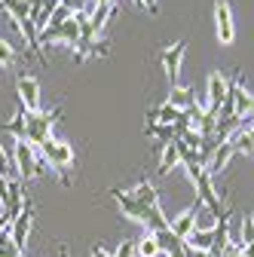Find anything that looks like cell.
I'll use <instances>...</instances> for the list:
<instances>
[{
  "label": "cell",
  "instance_id": "obj_29",
  "mask_svg": "<svg viewBox=\"0 0 254 257\" xmlns=\"http://www.w3.org/2000/svg\"><path fill=\"white\" fill-rule=\"evenodd\" d=\"M89 4H92V0H61V7H68V10H71L74 16H77V13H83V10H86Z\"/></svg>",
  "mask_w": 254,
  "mask_h": 257
},
{
  "label": "cell",
  "instance_id": "obj_24",
  "mask_svg": "<svg viewBox=\"0 0 254 257\" xmlns=\"http://www.w3.org/2000/svg\"><path fill=\"white\" fill-rule=\"evenodd\" d=\"M13 64H19V52L7 40H0V68H13Z\"/></svg>",
  "mask_w": 254,
  "mask_h": 257
},
{
  "label": "cell",
  "instance_id": "obj_15",
  "mask_svg": "<svg viewBox=\"0 0 254 257\" xmlns=\"http://www.w3.org/2000/svg\"><path fill=\"white\" fill-rule=\"evenodd\" d=\"M19 31H22V37L28 40V49H31V55H34L40 64H46V58H43V49H40V31H37V25L28 19V22H22V25H19Z\"/></svg>",
  "mask_w": 254,
  "mask_h": 257
},
{
  "label": "cell",
  "instance_id": "obj_13",
  "mask_svg": "<svg viewBox=\"0 0 254 257\" xmlns=\"http://www.w3.org/2000/svg\"><path fill=\"white\" fill-rule=\"evenodd\" d=\"M166 104H172V107H178V110H190V107L196 104V89H193V86H172Z\"/></svg>",
  "mask_w": 254,
  "mask_h": 257
},
{
  "label": "cell",
  "instance_id": "obj_27",
  "mask_svg": "<svg viewBox=\"0 0 254 257\" xmlns=\"http://www.w3.org/2000/svg\"><path fill=\"white\" fill-rule=\"evenodd\" d=\"M68 19H74V13H71L68 7H58V10L52 13V19H49V25H65ZM49 25H46V28H49Z\"/></svg>",
  "mask_w": 254,
  "mask_h": 257
},
{
  "label": "cell",
  "instance_id": "obj_14",
  "mask_svg": "<svg viewBox=\"0 0 254 257\" xmlns=\"http://www.w3.org/2000/svg\"><path fill=\"white\" fill-rule=\"evenodd\" d=\"M233 156H236V153H233V144H230V141H227V144H220V147L214 150V156L208 159L205 175H211V178H214V175H220V172L230 166V159H233Z\"/></svg>",
  "mask_w": 254,
  "mask_h": 257
},
{
  "label": "cell",
  "instance_id": "obj_23",
  "mask_svg": "<svg viewBox=\"0 0 254 257\" xmlns=\"http://www.w3.org/2000/svg\"><path fill=\"white\" fill-rule=\"evenodd\" d=\"M135 254H141V257H156V254H163V248H160V242H156V236H153V233H147L144 239H138Z\"/></svg>",
  "mask_w": 254,
  "mask_h": 257
},
{
  "label": "cell",
  "instance_id": "obj_6",
  "mask_svg": "<svg viewBox=\"0 0 254 257\" xmlns=\"http://www.w3.org/2000/svg\"><path fill=\"white\" fill-rule=\"evenodd\" d=\"M31 227H34V205H31V199H28L25 208H22V214L10 223V236H13V242H16V248H19L22 254H25V248H28Z\"/></svg>",
  "mask_w": 254,
  "mask_h": 257
},
{
  "label": "cell",
  "instance_id": "obj_21",
  "mask_svg": "<svg viewBox=\"0 0 254 257\" xmlns=\"http://www.w3.org/2000/svg\"><path fill=\"white\" fill-rule=\"evenodd\" d=\"M129 193H132L141 205H147V208H150V205H160V193H156V187H153L150 181H141V184H138L135 190H129Z\"/></svg>",
  "mask_w": 254,
  "mask_h": 257
},
{
  "label": "cell",
  "instance_id": "obj_10",
  "mask_svg": "<svg viewBox=\"0 0 254 257\" xmlns=\"http://www.w3.org/2000/svg\"><path fill=\"white\" fill-rule=\"evenodd\" d=\"M16 89H19V101H22L31 113H37V110H40V83H37L34 77H28V74H19Z\"/></svg>",
  "mask_w": 254,
  "mask_h": 257
},
{
  "label": "cell",
  "instance_id": "obj_33",
  "mask_svg": "<svg viewBox=\"0 0 254 257\" xmlns=\"http://www.w3.org/2000/svg\"><path fill=\"white\" fill-rule=\"evenodd\" d=\"M138 4H141V7H147V13H150V16H156V13H160V7H156V0H138Z\"/></svg>",
  "mask_w": 254,
  "mask_h": 257
},
{
  "label": "cell",
  "instance_id": "obj_18",
  "mask_svg": "<svg viewBox=\"0 0 254 257\" xmlns=\"http://www.w3.org/2000/svg\"><path fill=\"white\" fill-rule=\"evenodd\" d=\"M25 119H28V107L19 101L16 116L10 122H0V132H10V135H16V141H25Z\"/></svg>",
  "mask_w": 254,
  "mask_h": 257
},
{
  "label": "cell",
  "instance_id": "obj_4",
  "mask_svg": "<svg viewBox=\"0 0 254 257\" xmlns=\"http://www.w3.org/2000/svg\"><path fill=\"white\" fill-rule=\"evenodd\" d=\"M196 190H199V202H202V208H208V214L214 217V223L217 220H224V217H230V211L224 208V202H220V196L214 193V184H211V175H199L196 178Z\"/></svg>",
  "mask_w": 254,
  "mask_h": 257
},
{
  "label": "cell",
  "instance_id": "obj_28",
  "mask_svg": "<svg viewBox=\"0 0 254 257\" xmlns=\"http://www.w3.org/2000/svg\"><path fill=\"white\" fill-rule=\"evenodd\" d=\"M135 248H138V242H135V239H129V242H122V245L116 248V254H113V257H135Z\"/></svg>",
  "mask_w": 254,
  "mask_h": 257
},
{
  "label": "cell",
  "instance_id": "obj_25",
  "mask_svg": "<svg viewBox=\"0 0 254 257\" xmlns=\"http://www.w3.org/2000/svg\"><path fill=\"white\" fill-rule=\"evenodd\" d=\"M0 175L10 178V181H16V178H19V175H16V163H13V156H10V153H4V147H0Z\"/></svg>",
  "mask_w": 254,
  "mask_h": 257
},
{
  "label": "cell",
  "instance_id": "obj_3",
  "mask_svg": "<svg viewBox=\"0 0 254 257\" xmlns=\"http://www.w3.org/2000/svg\"><path fill=\"white\" fill-rule=\"evenodd\" d=\"M37 147H31L28 141H16V156H13V163H16V175L22 184H28L31 178H37Z\"/></svg>",
  "mask_w": 254,
  "mask_h": 257
},
{
  "label": "cell",
  "instance_id": "obj_20",
  "mask_svg": "<svg viewBox=\"0 0 254 257\" xmlns=\"http://www.w3.org/2000/svg\"><path fill=\"white\" fill-rule=\"evenodd\" d=\"M0 7L10 13V19H13L16 25H22V22H28V19H31V7H28V0H0Z\"/></svg>",
  "mask_w": 254,
  "mask_h": 257
},
{
  "label": "cell",
  "instance_id": "obj_17",
  "mask_svg": "<svg viewBox=\"0 0 254 257\" xmlns=\"http://www.w3.org/2000/svg\"><path fill=\"white\" fill-rule=\"evenodd\" d=\"M233 113L242 119V116H254V95H248L245 89H242V83L236 86V92H233Z\"/></svg>",
  "mask_w": 254,
  "mask_h": 257
},
{
  "label": "cell",
  "instance_id": "obj_22",
  "mask_svg": "<svg viewBox=\"0 0 254 257\" xmlns=\"http://www.w3.org/2000/svg\"><path fill=\"white\" fill-rule=\"evenodd\" d=\"M190 248H196V251H211L214 248V227L211 230H193L187 239Z\"/></svg>",
  "mask_w": 254,
  "mask_h": 257
},
{
  "label": "cell",
  "instance_id": "obj_7",
  "mask_svg": "<svg viewBox=\"0 0 254 257\" xmlns=\"http://www.w3.org/2000/svg\"><path fill=\"white\" fill-rule=\"evenodd\" d=\"M110 196L116 199V205H119V211H122L125 217H132V220H138L141 227H144V223H147V211H150L153 205H150V208H147V205H141V202H138V199L132 196L129 190H119V187H113V190H110Z\"/></svg>",
  "mask_w": 254,
  "mask_h": 257
},
{
  "label": "cell",
  "instance_id": "obj_34",
  "mask_svg": "<svg viewBox=\"0 0 254 257\" xmlns=\"http://www.w3.org/2000/svg\"><path fill=\"white\" fill-rule=\"evenodd\" d=\"M7 227H10V223H7V220H4V217H0V233H4V230H7Z\"/></svg>",
  "mask_w": 254,
  "mask_h": 257
},
{
  "label": "cell",
  "instance_id": "obj_16",
  "mask_svg": "<svg viewBox=\"0 0 254 257\" xmlns=\"http://www.w3.org/2000/svg\"><path fill=\"white\" fill-rule=\"evenodd\" d=\"M181 141V138H178ZM178 141H172V144H166L163 147V159H160V169H156V175L160 178H166L175 166H181V150H178Z\"/></svg>",
  "mask_w": 254,
  "mask_h": 257
},
{
  "label": "cell",
  "instance_id": "obj_19",
  "mask_svg": "<svg viewBox=\"0 0 254 257\" xmlns=\"http://www.w3.org/2000/svg\"><path fill=\"white\" fill-rule=\"evenodd\" d=\"M181 116H184V110H178V107H172V104H160V107H153V110L147 113V119L163 122V125H175Z\"/></svg>",
  "mask_w": 254,
  "mask_h": 257
},
{
  "label": "cell",
  "instance_id": "obj_12",
  "mask_svg": "<svg viewBox=\"0 0 254 257\" xmlns=\"http://www.w3.org/2000/svg\"><path fill=\"white\" fill-rule=\"evenodd\" d=\"M110 49H107V40H80L77 46H74V61L80 64V61H86V58H92V55H107Z\"/></svg>",
  "mask_w": 254,
  "mask_h": 257
},
{
  "label": "cell",
  "instance_id": "obj_5",
  "mask_svg": "<svg viewBox=\"0 0 254 257\" xmlns=\"http://www.w3.org/2000/svg\"><path fill=\"white\" fill-rule=\"evenodd\" d=\"M214 25H217V40L224 46H230L236 40V25H233L230 0H214Z\"/></svg>",
  "mask_w": 254,
  "mask_h": 257
},
{
  "label": "cell",
  "instance_id": "obj_11",
  "mask_svg": "<svg viewBox=\"0 0 254 257\" xmlns=\"http://www.w3.org/2000/svg\"><path fill=\"white\" fill-rule=\"evenodd\" d=\"M227 89H230V80H224V74H220V71H214V74L208 77V113H211V116H217L220 107H224Z\"/></svg>",
  "mask_w": 254,
  "mask_h": 257
},
{
  "label": "cell",
  "instance_id": "obj_32",
  "mask_svg": "<svg viewBox=\"0 0 254 257\" xmlns=\"http://www.w3.org/2000/svg\"><path fill=\"white\" fill-rule=\"evenodd\" d=\"M184 257H208V251H196V248H190L184 242Z\"/></svg>",
  "mask_w": 254,
  "mask_h": 257
},
{
  "label": "cell",
  "instance_id": "obj_9",
  "mask_svg": "<svg viewBox=\"0 0 254 257\" xmlns=\"http://www.w3.org/2000/svg\"><path fill=\"white\" fill-rule=\"evenodd\" d=\"M184 55H187V40H178V43H172L169 49L160 52V61H163V68H166L172 86H178V74H181V61H184Z\"/></svg>",
  "mask_w": 254,
  "mask_h": 257
},
{
  "label": "cell",
  "instance_id": "obj_30",
  "mask_svg": "<svg viewBox=\"0 0 254 257\" xmlns=\"http://www.w3.org/2000/svg\"><path fill=\"white\" fill-rule=\"evenodd\" d=\"M7 199H10V178L0 175V202H4V208H7Z\"/></svg>",
  "mask_w": 254,
  "mask_h": 257
},
{
  "label": "cell",
  "instance_id": "obj_26",
  "mask_svg": "<svg viewBox=\"0 0 254 257\" xmlns=\"http://www.w3.org/2000/svg\"><path fill=\"white\" fill-rule=\"evenodd\" d=\"M254 242V214H245L242 220V245H251Z\"/></svg>",
  "mask_w": 254,
  "mask_h": 257
},
{
  "label": "cell",
  "instance_id": "obj_2",
  "mask_svg": "<svg viewBox=\"0 0 254 257\" xmlns=\"http://www.w3.org/2000/svg\"><path fill=\"white\" fill-rule=\"evenodd\" d=\"M37 153H40V156L46 159V163H49V166L61 175V181L71 184V181H68V169H71V163H74V147H71V144L49 138L46 144H40V147H37Z\"/></svg>",
  "mask_w": 254,
  "mask_h": 257
},
{
  "label": "cell",
  "instance_id": "obj_8",
  "mask_svg": "<svg viewBox=\"0 0 254 257\" xmlns=\"http://www.w3.org/2000/svg\"><path fill=\"white\" fill-rule=\"evenodd\" d=\"M199 208H202V202L196 199L193 205H190V208L184 211V214H178V217H172V220H169V230H172V233H175L181 242H187V239H190V233L196 230V217H199Z\"/></svg>",
  "mask_w": 254,
  "mask_h": 257
},
{
  "label": "cell",
  "instance_id": "obj_31",
  "mask_svg": "<svg viewBox=\"0 0 254 257\" xmlns=\"http://www.w3.org/2000/svg\"><path fill=\"white\" fill-rule=\"evenodd\" d=\"M89 257H113V254H110L101 242H95V245H92V251H89Z\"/></svg>",
  "mask_w": 254,
  "mask_h": 257
},
{
  "label": "cell",
  "instance_id": "obj_1",
  "mask_svg": "<svg viewBox=\"0 0 254 257\" xmlns=\"http://www.w3.org/2000/svg\"><path fill=\"white\" fill-rule=\"evenodd\" d=\"M61 113H65V107H52L49 113L46 110H37V113H31L28 110V119H25V141L31 144V147H40V144H46L52 135V125H55V119H61Z\"/></svg>",
  "mask_w": 254,
  "mask_h": 257
}]
</instances>
